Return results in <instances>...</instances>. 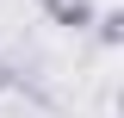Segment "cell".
Returning <instances> with one entry per match:
<instances>
[{
	"label": "cell",
	"instance_id": "6da1fadb",
	"mask_svg": "<svg viewBox=\"0 0 124 118\" xmlns=\"http://www.w3.org/2000/svg\"><path fill=\"white\" fill-rule=\"evenodd\" d=\"M37 6H44V19H50V25H62V31H87L93 19H99L93 0H37Z\"/></svg>",
	"mask_w": 124,
	"mask_h": 118
},
{
	"label": "cell",
	"instance_id": "7a4b0ae2",
	"mask_svg": "<svg viewBox=\"0 0 124 118\" xmlns=\"http://www.w3.org/2000/svg\"><path fill=\"white\" fill-rule=\"evenodd\" d=\"M93 31H99V44H106V50H118V44H124V13H99Z\"/></svg>",
	"mask_w": 124,
	"mask_h": 118
}]
</instances>
